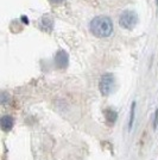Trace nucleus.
<instances>
[{"instance_id":"1","label":"nucleus","mask_w":158,"mask_h":160,"mask_svg":"<svg viewBox=\"0 0 158 160\" xmlns=\"http://www.w3.org/2000/svg\"><path fill=\"white\" fill-rule=\"evenodd\" d=\"M91 31L94 36L105 38L111 36L113 32V23L107 16H98L91 22Z\"/></svg>"},{"instance_id":"2","label":"nucleus","mask_w":158,"mask_h":160,"mask_svg":"<svg viewBox=\"0 0 158 160\" xmlns=\"http://www.w3.org/2000/svg\"><path fill=\"white\" fill-rule=\"evenodd\" d=\"M138 23V16L133 11H124L119 17V24L120 27L126 30H132Z\"/></svg>"},{"instance_id":"3","label":"nucleus","mask_w":158,"mask_h":160,"mask_svg":"<svg viewBox=\"0 0 158 160\" xmlns=\"http://www.w3.org/2000/svg\"><path fill=\"white\" fill-rule=\"evenodd\" d=\"M114 84H115V79H114V75L112 73L104 74L99 82V88L101 94L102 96H109L113 92Z\"/></svg>"},{"instance_id":"4","label":"nucleus","mask_w":158,"mask_h":160,"mask_svg":"<svg viewBox=\"0 0 158 160\" xmlns=\"http://www.w3.org/2000/svg\"><path fill=\"white\" fill-rule=\"evenodd\" d=\"M55 63L59 69H66L69 63V55L64 50H58L55 55Z\"/></svg>"},{"instance_id":"5","label":"nucleus","mask_w":158,"mask_h":160,"mask_svg":"<svg viewBox=\"0 0 158 160\" xmlns=\"http://www.w3.org/2000/svg\"><path fill=\"white\" fill-rule=\"evenodd\" d=\"M13 126H14V120L12 116L5 115V116L1 117V120H0V127H1V129L4 132H10L13 128Z\"/></svg>"},{"instance_id":"6","label":"nucleus","mask_w":158,"mask_h":160,"mask_svg":"<svg viewBox=\"0 0 158 160\" xmlns=\"http://www.w3.org/2000/svg\"><path fill=\"white\" fill-rule=\"evenodd\" d=\"M104 115H105L106 121H107L109 124L115 123V121L118 118V113L115 112L114 110H112V109H106L105 111H104Z\"/></svg>"},{"instance_id":"7","label":"nucleus","mask_w":158,"mask_h":160,"mask_svg":"<svg viewBox=\"0 0 158 160\" xmlns=\"http://www.w3.org/2000/svg\"><path fill=\"white\" fill-rule=\"evenodd\" d=\"M134 113H136V102H133L131 105V113H130V121H128V129H132L133 122H134Z\"/></svg>"},{"instance_id":"8","label":"nucleus","mask_w":158,"mask_h":160,"mask_svg":"<svg viewBox=\"0 0 158 160\" xmlns=\"http://www.w3.org/2000/svg\"><path fill=\"white\" fill-rule=\"evenodd\" d=\"M153 122H155L153 126H155V128H156L158 126V109L156 110V116H155V121H153Z\"/></svg>"},{"instance_id":"9","label":"nucleus","mask_w":158,"mask_h":160,"mask_svg":"<svg viewBox=\"0 0 158 160\" xmlns=\"http://www.w3.org/2000/svg\"><path fill=\"white\" fill-rule=\"evenodd\" d=\"M51 4H53V5H57V4H61V2H63L64 0H49Z\"/></svg>"}]
</instances>
